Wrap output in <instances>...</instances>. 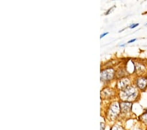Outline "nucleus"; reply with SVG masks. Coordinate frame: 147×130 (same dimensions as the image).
I'll return each instance as SVG.
<instances>
[{
    "instance_id": "423d86ee",
    "label": "nucleus",
    "mask_w": 147,
    "mask_h": 130,
    "mask_svg": "<svg viewBox=\"0 0 147 130\" xmlns=\"http://www.w3.org/2000/svg\"><path fill=\"white\" fill-rule=\"evenodd\" d=\"M135 41H136V39H131L129 40V41L127 42V44H130V43H132V42H134Z\"/></svg>"
},
{
    "instance_id": "7ed1b4c3",
    "label": "nucleus",
    "mask_w": 147,
    "mask_h": 130,
    "mask_svg": "<svg viewBox=\"0 0 147 130\" xmlns=\"http://www.w3.org/2000/svg\"><path fill=\"white\" fill-rule=\"evenodd\" d=\"M137 26H139V23H137V24H133V25H130L129 26V28H134L137 27Z\"/></svg>"
},
{
    "instance_id": "f03ea898",
    "label": "nucleus",
    "mask_w": 147,
    "mask_h": 130,
    "mask_svg": "<svg viewBox=\"0 0 147 130\" xmlns=\"http://www.w3.org/2000/svg\"><path fill=\"white\" fill-rule=\"evenodd\" d=\"M137 85L139 88L144 89L147 86V79L146 78H141L138 79L137 81Z\"/></svg>"
},
{
    "instance_id": "6e6552de",
    "label": "nucleus",
    "mask_w": 147,
    "mask_h": 130,
    "mask_svg": "<svg viewBox=\"0 0 147 130\" xmlns=\"http://www.w3.org/2000/svg\"><path fill=\"white\" fill-rule=\"evenodd\" d=\"M114 130H119L118 128H114Z\"/></svg>"
},
{
    "instance_id": "1a4fd4ad",
    "label": "nucleus",
    "mask_w": 147,
    "mask_h": 130,
    "mask_svg": "<svg viewBox=\"0 0 147 130\" xmlns=\"http://www.w3.org/2000/svg\"><path fill=\"white\" fill-rule=\"evenodd\" d=\"M146 25H147V23H146Z\"/></svg>"
},
{
    "instance_id": "f257e3e1",
    "label": "nucleus",
    "mask_w": 147,
    "mask_h": 130,
    "mask_svg": "<svg viewBox=\"0 0 147 130\" xmlns=\"http://www.w3.org/2000/svg\"><path fill=\"white\" fill-rule=\"evenodd\" d=\"M134 89V88H131V87H130V88H127V89H125V90H123V93H124V97H125V99H133L134 97L135 96V91H131Z\"/></svg>"
},
{
    "instance_id": "20e7f679",
    "label": "nucleus",
    "mask_w": 147,
    "mask_h": 130,
    "mask_svg": "<svg viewBox=\"0 0 147 130\" xmlns=\"http://www.w3.org/2000/svg\"><path fill=\"white\" fill-rule=\"evenodd\" d=\"M115 7H116V6H113V7H111V8H110L109 9V10H108V12H107V13H105V15H109V14L110 13L111 11H112V10H113V9H115Z\"/></svg>"
},
{
    "instance_id": "9d476101",
    "label": "nucleus",
    "mask_w": 147,
    "mask_h": 130,
    "mask_svg": "<svg viewBox=\"0 0 147 130\" xmlns=\"http://www.w3.org/2000/svg\"><path fill=\"white\" fill-rule=\"evenodd\" d=\"M146 111H147V110H146Z\"/></svg>"
},
{
    "instance_id": "39448f33",
    "label": "nucleus",
    "mask_w": 147,
    "mask_h": 130,
    "mask_svg": "<svg viewBox=\"0 0 147 130\" xmlns=\"http://www.w3.org/2000/svg\"><path fill=\"white\" fill-rule=\"evenodd\" d=\"M109 34V32H106V33H104V34H102L101 35H100V38H102V37H103L105 35H107Z\"/></svg>"
},
{
    "instance_id": "0eeeda50",
    "label": "nucleus",
    "mask_w": 147,
    "mask_h": 130,
    "mask_svg": "<svg viewBox=\"0 0 147 130\" xmlns=\"http://www.w3.org/2000/svg\"><path fill=\"white\" fill-rule=\"evenodd\" d=\"M125 44H123V45H120V47H124V46H125Z\"/></svg>"
}]
</instances>
